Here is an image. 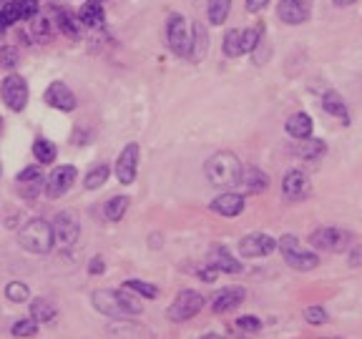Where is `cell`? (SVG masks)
Segmentation results:
<instances>
[{"mask_svg": "<svg viewBox=\"0 0 362 339\" xmlns=\"http://www.w3.org/2000/svg\"><path fill=\"white\" fill-rule=\"evenodd\" d=\"M78 21H81V25H89V28L101 25V23H104V8H101V3H98V0H89V3L81 8Z\"/></svg>", "mask_w": 362, "mask_h": 339, "instance_id": "cell-25", "label": "cell"}, {"mask_svg": "<svg viewBox=\"0 0 362 339\" xmlns=\"http://www.w3.org/2000/svg\"><path fill=\"white\" fill-rule=\"evenodd\" d=\"M15 5H18L21 21H30L38 13V0H15Z\"/></svg>", "mask_w": 362, "mask_h": 339, "instance_id": "cell-38", "label": "cell"}, {"mask_svg": "<svg viewBox=\"0 0 362 339\" xmlns=\"http://www.w3.org/2000/svg\"><path fill=\"white\" fill-rule=\"evenodd\" d=\"M362 264V246L360 244H352V251H350V266H360Z\"/></svg>", "mask_w": 362, "mask_h": 339, "instance_id": "cell-42", "label": "cell"}, {"mask_svg": "<svg viewBox=\"0 0 362 339\" xmlns=\"http://www.w3.org/2000/svg\"><path fill=\"white\" fill-rule=\"evenodd\" d=\"M98 3H101V0H98Z\"/></svg>", "mask_w": 362, "mask_h": 339, "instance_id": "cell-50", "label": "cell"}, {"mask_svg": "<svg viewBox=\"0 0 362 339\" xmlns=\"http://www.w3.org/2000/svg\"><path fill=\"white\" fill-rule=\"evenodd\" d=\"M267 3H269V0H247V10H249V13H259L262 8H267Z\"/></svg>", "mask_w": 362, "mask_h": 339, "instance_id": "cell-43", "label": "cell"}, {"mask_svg": "<svg viewBox=\"0 0 362 339\" xmlns=\"http://www.w3.org/2000/svg\"><path fill=\"white\" fill-rule=\"evenodd\" d=\"M18 242L25 251L30 254H48L56 244V234H53V224H48L45 219H30L25 226L21 229Z\"/></svg>", "mask_w": 362, "mask_h": 339, "instance_id": "cell-3", "label": "cell"}, {"mask_svg": "<svg viewBox=\"0 0 362 339\" xmlns=\"http://www.w3.org/2000/svg\"><path fill=\"white\" fill-rule=\"evenodd\" d=\"M0 96H3V101H5V106L10 111H23L28 106V96H30L25 78H21V75L15 73L3 78V83H0Z\"/></svg>", "mask_w": 362, "mask_h": 339, "instance_id": "cell-8", "label": "cell"}, {"mask_svg": "<svg viewBox=\"0 0 362 339\" xmlns=\"http://www.w3.org/2000/svg\"><path fill=\"white\" fill-rule=\"evenodd\" d=\"M237 327L242 332H259V329H262V319L251 317V314H244V317L237 319Z\"/></svg>", "mask_w": 362, "mask_h": 339, "instance_id": "cell-39", "label": "cell"}, {"mask_svg": "<svg viewBox=\"0 0 362 339\" xmlns=\"http://www.w3.org/2000/svg\"><path fill=\"white\" fill-rule=\"evenodd\" d=\"M36 332H38V322L33 317L30 319H18L13 325V329H10V334L13 337H36Z\"/></svg>", "mask_w": 362, "mask_h": 339, "instance_id": "cell-36", "label": "cell"}, {"mask_svg": "<svg viewBox=\"0 0 362 339\" xmlns=\"http://www.w3.org/2000/svg\"><path fill=\"white\" fill-rule=\"evenodd\" d=\"M310 244L315 249L330 251V254H340V251L352 246V236H350V231H345V229L322 226V229H315V231H312Z\"/></svg>", "mask_w": 362, "mask_h": 339, "instance_id": "cell-6", "label": "cell"}, {"mask_svg": "<svg viewBox=\"0 0 362 339\" xmlns=\"http://www.w3.org/2000/svg\"><path fill=\"white\" fill-rule=\"evenodd\" d=\"M244 296H247V292H244L242 287H227L214 294V299H212V309H214L216 314H227V312L237 309L239 304L244 302Z\"/></svg>", "mask_w": 362, "mask_h": 339, "instance_id": "cell-16", "label": "cell"}, {"mask_svg": "<svg viewBox=\"0 0 362 339\" xmlns=\"http://www.w3.org/2000/svg\"><path fill=\"white\" fill-rule=\"evenodd\" d=\"M237 339H247V337H237Z\"/></svg>", "mask_w": 362, "mask_h": 339, "instance_id": "cell-49", "label": "cell"}, {"mask_svg": "<svg viewBox=\"0 0 362 339\" xmlns=\"http://www.w3.org/2000/svg\"><path fill=\"white\" fill-rule=\"evenodd\" d=\"M209 209L219 216H239L244 211V196L237 191H227V194H222V196H216V199L209 204Z\"/></svg>", "mask_w": 362, "mask_h": 339, "instance_id": "cell-17", "label": "cell"}, {"mask_svg": "<svg viewBox=\"0 0 362 339\" xmlns=\"http://www.w3.org/2000/svg\"><path fill=\"white\" fill-rule=\"evenodd\" d=\"M277 15L287 25H302L310 21V0H280Z\"/></svg>", "mask_w": 362, "mask_h": 339, "instance_id": "cell-13", "label": "cell"}, {"mask_svg": "<svg viewBox=\"0 0 362 339\" xmlns=\"http://www.w3.org/2000/svg\"><path fill=\"white\" fill-rule=\"evenodd\" d=\"M304 319H307L310 325L319 327V325H327V322H330V314H327V309H322V307H307V309H304Z\"/></svg>", "mask_w": 362, "mask_h": 339, "instance_id": "cell-37", "label": "cell"}, {"mask_svg": "<svg viewBox=\"0 0 362 339\" xmlns=\"http://www.w3.org/2000/svg\"><path fill=\"white\" fill-rule=\"evenodd\" d=\"M325 339H340V337H325Z\"/></svg>", "mask_w": 362, "mask_h": 339, "instance_id": "cell-48", "label": "cell"}, {"mask_svg": "<svg viewBox=\"0 0 362 339\" xmlns=\"http://www.w3.org/2000/svg\"><path fill=\"white\" fill-rule=\"evenodd\" d=\"M76 176H78V171L73 166H58V169H53V174L45 178V194L51 196V199H60L63 194L73 186Z\"/></svg>", "mask_w": 362, "mask_h": 339, "instance_id": "cell-12", "label": "cell"}, {"mask_svg": "<svg viewBox=\"0 0 362 339\" xmlns=\"http://www.w3.org/2000/svg\"><path fill=\"white\" fill-rule=\"evenodd\" d=\"M128 196H111V199L104 204V216L109 222H121V216L128 211Z\"/></svg>", "mask_w": 362, "mask_h": 339, "instance_id": "cell-28", "label": "cell"}, {"mask_svg": "<svg viewBox=\"0 0 362 339\" xmlns=\"http://www.w3.org/2000/svg\"><path fill=\"white\" fill-rule=\"evenodd\" d=\"M242 171H244V166H242V161H239V156L231 154V151H219V154H214L207 163H204L207 178L214 186H219V189H234V186H239Z\"/></svg>", "mask_w": 362, "mask_h": 339, "instance_id": "cell-1", "label": "cell"}, {"mask_svg": "<svg viewBox=\"0 0 362 339\" xmlns=\"http://www.w3.org/2000/svg\"><path fill=\"white\" fill-rule=\"evenodd\" d=\"M109 176H111V169H109L106 163H98V166H93V169L86 174V178H83V186H86L89 191H93V189H101V186L109 181Z\"/></svg>", "mask_w": 362, "mask_h": 339, "instance_id": "cell-29", "label": "cell"}, {"mask_svg": "<svg viewBox=\"0 0 362 339\" xmlns=\"http://www.w3.org/2000/svg\"><path fill=\"white\" fill-rule=\"evenodd\" d=\"M352 3H357V0H335V5L337 8H348V5H352Z\"/></svg>", "mask_w": 362, "mask_h": 339, "instance_id": "cell-46", "label": "cell"}, {"mask_svg": "<svg viewBox=\"0 0 362 339\" xmlns=\"http://www.w3.org/2000/svg\"><path fill=\"white\" fill-rule=\"evenodd\" d=\"M93 299V307H96L101 314L106 317H113V319H121V317H136L144 312L141 302H136L133 296L124 294V292H116V289H98L91 294Z\"/></svg>", "mask_w": 362, "mask_h": 339, "instance_id": "cell-2", "label": "cell"}, {"mask_svg": "<svg viewBox=\"0 0 362 339\" xmlns=\"http://www.w3.org/2000/svg\"><path fill=\"white\" fill-rule=\"evenodd\" d=\"M231 0H209V23L212 25H222L229 18Z\"/></svg>", "mask_w": 362, "mask_h": 339, "instance_id": "cell-30", "label": "cell"}, {"mask_svg": "<svg viewBox=\"0 0 362 339\" xmlns=\"http://www.w3.org/2000/svg\"><path fill=\"white\" fill-rule=\"evenodd\" d=\"M274 249H277V239L269 234H262V231L244 236L242 242H239V254H242L244 259L269 257Z\"/></svg>", "mask_w": 362, "mask_h": 339, "instance_id": "cell-10", "label": "cell"}, {"mask_svg": "<svg viewBox=\"0 0 362 339\" xmlns=\"http://www.w3.org/2000/svg\"><path fill=\"white\" fill-rule=\"evenodd\" d=\"M5 296H8V302H15V304H21V302H28V296H30V289L23 284V281H10L5 287Z\"/></svg>", "mask_w": 362, "mask_h": 339, "instance_id": "cell-35", "label": "cell"}, {"mask_svg": "<svg viewBox=\"0 0 362 339\" xmlns=\"http://www.w3.org/2000/svg\"><path fill=\"white\" fill-rule=\"evenodd\" d=\"M30 21H33V38H36L38 43H48L53 38L51 21H48V18H38V15H33Z\"/></svg>", "mask_w": 362, "mask_h": 339, "instance_id": "cell-34", "label": "cell"}, {"mask_svg": "<svg viewBox=\"0 0 362 339\" xmlns=\"http://www.w3.org/2000/svg\"><path fill=\"white\" fill-rule=\"evenodd\" d=\"M8 25H13V23H10V18H8V13H5V10L0 8V30H5Z\"/></svg>", "mask_w": 362, "mask_h": 339, "instance_id": "cell-45", "label": "cell"}, {"mask_svg": "<svg viewBox=\"0 0 362 339\" xmlns=\"http://www.w3.org/2000/svg\"><path fill=\"white\" fill-rule=\"evenodd\" d=\"M33 156L41 163H53L56 161V146L48 139H36V143H33Z\"/></svg>", "mask_w": 362, "mask_h": 339, "instance_id": "cell-32", "label": "cell"}, {"mask_svg": "<svg viewBox=\"0 0 362 339\" xmlns=\"http://www.w3.org/2000/svg\"><path fill=\"white\" fill-rule=\"evenodd\" d=\"M139 159H141V148L139 143H128L124 146V151L116 159V176L124 186H131L136 181V171H139Z\"/></svg>", "mask_w": 362, "mask_h": 339, "instance_id": "cell-9", "label": "cell"}, {"mask_svg": "<svg viewBox=\"0 0 362 339\" xmlns=\"http://www.w3.org/2000/svg\"><path fill=\"white\" fill-rule=\"evenodd\" d=\"M18 58H21V56H18L15 48H0V66L3 68H8V71L15 68L18 66Z\"/></svg>", "mask_w": 362, "mask_h": 339, "instance_id": "cell-40", "label": "cell"}, {"mask_svg": "<svg viewBox=\"0 0 362 339\" xmlns=\"http://www.w3.org/2000/svg\"><path fill=\"white\" fill-rule=\"evenodd\" d=\"M209 266H214L216 272H227V274H239L242 272V261L231 257L227 246H216L209 254Z\"/></svg>", "mask_w": 362, "mask_h": 339, "instance_id": "cell-19", "label": "cell"}, {"mask_svg": "<svg viewBox=\"0 0 362 339\" xmlns=\"http://www.w3.org/2000/svg\"><path fill=\"white\" fill-rule=\"evenodd\" d=\"M56 314H58V309H56V304L48 302V299H36V302H30V317L36 319V322H53L56 319Z\"/></svg>", "mask_w": 362, "mask_h": 339, "instance_id": "cell-27", "label": "cell"}, {"mask_svg": "<svg viewBox=\"0 0 362 339\" xmlns=\"http://www.w3.org/2000/svg\"><path fill=\"white\" fill-rule=\"evenodd\" d=\"M327 154V143L322 139H304L299 141V146H297V156L304 159V161H319L322 156Z\"/></svg>", "mask_w": 362, "mask_h": 339, "instance_id": "cell-23", "label": "cell"}, {"mask_svg": "<svg viewBox=\"0 0 362 339\" xmlns=\"http://www.w3.org/2000/svg\"><path fill=\"white\" fill-rule=\"evenodd\" d=\"M53 234H56V244L73 246L78 242V236H81V226H78V222L73 219L71 211H60L56 216V222H53Z\"/></svg>", "mask_w": 362, "mask_h": 339, "instance_id": "cell-11", "label": "cell"}, {"mask_svg": "<svg viewBox=\"0 0 362 339\" xmlns=\"http://www.w3.org/2000/svg\"><path fill=\"white\" fill-rule=\"evenodd\" d=\"M201 339H222L219 334H207V337H201Z\"/></svg>", "mask_w": 362, "mask_h": 339, "instance_id": "cell-47", "label": "cell"}, {"mask_svg": "<svg viewBox=\"0 0 362 339\" xmlns=\"http://www.w3.org/2000/svg\"><path fill=\"white\" fill-rule=\"evenodd\" d=\"M209 51V36H207V28L201 23H194V30H192V58L194 60H201L207 56Z\"/></svg>", "mask_w": 362, "mask_h": 339, "instance_id": "cell-26", "label": "cell"}, {"mask_svg": "<svg viewBox=\"0 0 362 339\" xmlns=\"http://www.w3.org/2000/svg\"><path fill=\"white\" fill-rule=\"evenodd\" d=\"M166 45L179 58H192V36L186 30L184 15L179 13L169 15V21H166Z\"/></svg>", "mask_w": 362, "mask_h": 339, "instance_id": "cell-5", "label": "cell"}, {"mask_svg": "<svg viewBox=\"0 0 362 339\" xmlns=\"http://www.w3.org/2000/svg\"><path fill=\"white\" fill-rule=\"evenodd\" d=\"M224 56H229V58H239L244 56V45H242V30H227V36H224Z\"/></svg>", "mask_w": 362, "mask_h": 339, "instance_id": "cell-31", "label": "cell"}, {"mask_svg": "<svg viewBox=\"0 0 362 339\" xmlns=\"http://www.w3.org/2000/svg\"><path fill=\"white\" fill-rule=\"evenodd\" d=\"M277 246H280L284 261H287L292 269H297V272H312V269H317L319 266L317 254L304 249L295 234H284L280 242H277Z\"/></svg>", "mask_w": 362, "mask_h": 339, "instance_id": "cell-4", "label": "cell"}, {"mask_svg": "<svg viewBox=\"0 0 362 339\" xmlns=\"http://www.w3.org/2000/svg\"><path fill=\"white\" fill-rule=\"evenodd\" d=\"M322 108H325L330 116L340 118L345 126L350 124V111H348V106H345V101H342L340 93H335V91H327L325 96H322Z\"/></svg>", "mask_w": 362, "mask_h": 339, "instance_id": "cell-21", "label": "cell"}, {"mask_svg": "<svg viewBox=\"0 0 362 339\" xmlns=\"http://www.w3.org/2000/svg\"><path fill=\"white\" fill-rule=\"evenodd\" d=\"M307 191H310V178H307V174L299 169L287 171V176L282 181V194H284L289 201H299L307 196Z\"/></svg>", "mask_w": 362, "mask_h": 339, "instance_id": "cell-15", "label": "cell"}, {"mask_svg": "<svg viewBox=\"0 0 362 339\" xmlns=\"http://www.w3.org/2000/svg\"><path fill=\"white\" fill-rule=\"evenodd\" d=\"M124 289L144 296V299H156V296H159V289H156L154 284H146V281H141V279H128L124 284Z\"/></svg>", "mask_w": 362, "mask_h": 339, "instance_id": "cell-33", "label": "cell"}, {"mask_svg": "<svg viewBox=\"0 0 362 339\" xmlns=\"http://www.w3.org/2000/svg\"><path fill=\"white\" fill-rule=\"evenodd\" d=\"M216 274H219V272H216L214 266H209V269H201L199 277H201V279H204V281H209V284H212V281L216 279Z\"/></svg>", "mask_w": 362, "mask_h": 339, "instance_id": "cell-44", "label": "cell"}, {"mask_svg": "<svg viewBox=\"0 0 362 339\" xmlns=\"http://www.w3.org/2000/svg\"><path fill=\"white\" fill-rule=\"evenodd\" d=\"M18 186L25 196H36L41 189H45V176L41 174V166H28L18 174Z\"/></svg>", "mask_w": 362, "mask_h": 339, "instance_id": "cell-18", "label": "cell"}, {"mask_svg": "<svg viewBox=\"0 0 362 339\" xmlns=\"http://www.w3.org/2000/svg\"><path fill=\"white\" fill-rule=\"evenodd\" d=\"M284 128H287V133L292 136V139L304 141V139H310V136H312V131H315V124H312V118L307 116V113L297 111V113H292V116L287 118Z\"/></svg>", "mask_w": 362, "mask_h": 339, "instance_id": "cell-20", "label": "cell"}, {"mask_svg": "<svg viewBox=\"0 0 362 339\" xmlns=\"http://www.w3.org/2000/svg\"><path fill=\"white\" fill-rule=\"evenodd\" d=\"M104 272H106L104 259H101V257L91 259V264H89V274H91V277H98V274H104Z\"/></svg>", "mask_w": 362, "mask_h": 339, "instance_id": "cell-41", "label": "cell"}, {"mask_svg": "<svg viewBox=\"0 0 362 339\" xmlns=\"http://www.w3.org/2000/svg\"><path fill=\"white\" fill-rule=\"evenodd\" d=\"M45 104L51 108H58V111H73L76 108V96L73 91L68 89L63 81H53L48 89H45Z\"/></svg>", "mask_w": 362, "mask_h": 339, "instance_id": "cell-14", "label": "cell"}, {"mask_svg": "<svg viewBox=\"0 0 362 339\" xmlns=\"http://www.w3.org/2000/svg\"><path fill=\"white\" fill-rule=\"evenodd\" d=\"M0 126H3V124H0Z\"/></svg>", "mask_w": 362, "mask_h": 339, "instance_id": "cell-51", "label": "cell"}, {"mask_svg": "<svg viewBox=\"0 0 362 339\" xmlns=\"http://www.w3.org/2000/svg\"><path fill=\"white\" fill-rule=\"evenodd\" d=\"M53 18H56V28L60 33H66L68 38H78V28H81V21H76L68 10H60V8H53L51 10Z\"/></svg>", "mask_w": 362, "mask_h": 339, "instance_id": "cell-24", "label": "cell"}, {"mask_svg": "<svg viewBox=\"0 0 362 339\" xmlns=\"http://www.w3.org/2000/svg\"><path fill=\"white\" fill-rule=\"evenodd\" d=\"M239 186H242L244 191H249V194H259V191H264L267 186H269V176L267 174H262L259 169H244L242 171V181H239Z\"/></svg>", "mask_w": 362, "mask_h": 339, "instance_id": "cell-22", "label": "cell"}, {"mask_svg": "<svg viewBox=\"0 0 362 339\" xmlns=\"http://www.w3.org/2000/svg\"><path fill=\"white\" fill-rule=\"evenodd\" d=\"M204 304H207V299L199 292L184 289V292H179L174 304L169 307V319L171 322H189V319L196 317L204 309Z\"/></svg>", "mask_w": 362, "mask_h": 339, "instance_id": "cell-7", "label": "cell"}]
</instances>
